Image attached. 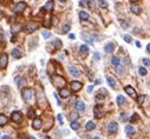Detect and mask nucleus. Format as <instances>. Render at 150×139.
<instances>
[{
	"label": "nucleus",
	"mask_w": 150,
	"mask_h": 139,
	"mask_svg": "<svg viewBox=\"0 0 150 139\" xmlns=\"http://www.w3.org/2000/svg\"><path fill=\"white\" fill-rule=\"evenodd\" d=\"M147 50H148V52H150V43L148 44V46H147Z\"/></svg>",
	"instance_id": "5fc2aeb1"
},
{
	"label": "nucleus",
	"mask_w": 150,
	"mask_h": 139,
	"mask_svg": "<svg viewBox=\"0 0 150 139\" xmlns=\"http://www.w3.org/2000/svg\"><path fill=\"white\" fill-rule=\"evenodd\" d=\"M142 62L144 66H150V59H148V58H144V59H142Z\"/></svg>",
	"instance_id": "f704fd0d"
},
{
	"label": "nucleus",
	"mask_w": 150,
	"mask_h": 139,
	"mask_svg": "<svg viewBox=\"0 0 150 139\" xmlns=\"http://www.w3.org/2000/svg\"><path fill=\"white\" fill-rule=\"evenodd\" d=\"M107 95H108L107 90H104V88H102V90H101L98 93H97V98H98V99H103V98H105Z\"/></svg>",
	"instance_id": "412c9836"
},
{
	"label": "nucleus",
	"mask_w": 150,
	"mask_h": 139,
	"mask_svg": "<svg viewBox=\"0 0 150 139\" xmlns=\"http://www.w3.org/2000/svg\"><path fill=\"white\" fill-rule=\"evenodd\" d=\"M12 57L14 58V59H19V58H21V52H20V50L13 48V50H12Z\"/></svg>",
	"instance_id": "a211bd4d"
},
{
	"label": "nucleus",
	"mask_w": 150,
	"mask_h": 139,
	"mask_svg": "<svg viewBox=\"0 0 150 139\" xmlns=\"http://www.w3.org/2000/svg\"><path fill=\"white\" fill-rule=\"evenodd\" d=\"M14 81H15V84H17L19 87H21V86H23V84H25V79H24V78H21V77H15L14 78Z\"/></svg>",
	"instance_id": "4be33fe9"
},
{
	"label": "nucleus",
	"mask_w": 150,
	"mask_h": 139,
	"mask_svg": "<svg viewBox=\"0 0 150 139\" xmlns=\"http://www.w3.org/2000/svg\"><path fill=\"white\" fill-rule=\"evenodd\" d=\"M77 118H78V114H77V113H71V116H70V119H71L72 121L76 120Z\"/></svg>",
	"instance_id": "ea45409f"
},
{
	"label": "nucleus",
	"mask_w": 150,
	"mask_h": 139,
	"mask_svg": "<svg viewBox=\"0 0 150 139\" xmlns=\"http://www.w3.org/2000/svg\"><path fill=\"white\" fill-rule=\"evenodd\" d=\"M41 126H43V121H41L40 119L37 118V119L33 120V129L34 130H40Z\"/></svg>",
	"instance_id": "ddd939ff"
},
{
	"label": "nucleus",
	"mask_w": 150,
	"mask_h": 139,
	"mask_svg": "<svg viewBox=\"0 0 150 139\" xmlns=\"http://www.w3.org/2000/svg\"><path fill=\"white\" fill-rule=\"evenodd\" d=\"M122 68H123V67L121 66V64L118 65V66H116V70H117V72H118V73H123V70H122Z\"/></svg>",
	"instance_id": "c03bdc74"
},
{
	"label": "nucleus",
	"mask_w": 150,
	"mask_h": 139,
	"mask_svg": "<svg viewBox=\"0 0 150 139\" xmlns=\"http://www.w3.org/2000/svg\"><path fill=\"white\" fill-rule=\"evenodd\" d=\"M124 40H125V43H128V44H130V43H131V37L130 36H128V34H125L124 36Z\"/></svg>",
	"instance_id": "4c0bfd02"
},
{
	"label": "nucleus",
	"mask_w": 150,
	"mask_h": 139,
	"mask_svg": "<svg viewBox=\"0 0 150 139\" xmlns=\"http://www.w3.org/2000/svg\"><path fill=\"white\" fill-rule=\"evenodd\" d=\"M108 131L110 133H116L118 131V124L117 123H111L109 124V126H108Z\"/></svg>",
	"instance_id": "1a4fd4ad"
},
{
	"label": "nucleus",
	"mask_w": 150,
	"mask_h": 139,
	"mask_svg": "<svg viewBox=\"0 0 150 139\" xmlns=\"http://www.w3.org/2000/svg\"><path fill=\"white\" fill-rule=\"evenodd\" d=\"M20 30H21V26L19 25V24H14V25H12V27H11V31H12L13 33H18Z\"/></svg>",
	"instance_id": "a878e982"
},
{
	"label": "nucleus",
	"mask_w": 150,
	"mask_h": 139,
	"mask_svg": "<svg viewBox=\"0 0 150 139\" xmlns=\"http://www.w3.org/2000/svg\"><path fill=\"white\" fill-rule=\"evenodd\" d=\"M144 99H145L144 95H140V97H137V101H138V104H140V105H142L143 101H144Z\"/></svg>",
	"instance_id": "c9c22d12"
},
{
	"label": "nucleus",
	"mask_w": 150,
	"mask_h": 139,
	"mask_svg": "<svg viewBox=\"0 0 150 139\" xmlns=\"http://www.w3.org/2000/svg\"><path fill=\"white\" fill-rule=\"evenodd\" d=\"M0 40H1V34H0Z\"/></svg>",
	"instance_id": "680f3d73"
},
{
	"label": "nucleus",
	"mask_w": 150,
	"mask_h": 139,
	"mask_svg": "<svg viewBox=\"0 0 150 139\" xmlns=\"http://www.w3.org/2000/svg\"><path fill=\"white\" fill-rule=\"evenodd\" d=\"M121 120H122V121H127V120H128V117L125 116L124 113H123V114H122V117H121Z\"/></svg>",
	"instance_id": "49530a36"
},
{
	"label": "nucleus",
	"mask_w": 150,
	"mask_h": 139,
	"mask_svg": "<svg viewBox=\"0 0 150 139\" xmlns=\"http://www.w3.org/2000/svg\"><path fill=\"white\" fill-rule=\"evenodd\" d=\"M53 46H54V50H59V48H61L63 44H61V41L59 40V39H54V41H53Z\"/></svg>",
	"instance_id": "cd10ccee"
},
{
	"label": "nucleus",
	"mask_w": 150,
	"mask_h": 139,
	"mask_svg": "<svg viewBox=\"0 0 150 139\" xmlns=\"http://www.w3.org/2000/svg\"><path fill=\"white\" fill-rule=\"evenodd\" d=\"M71 129L74 130V131H77V130L79 129V123H78V121H76V120L72 121V123H71Z\"/></svg>",
	"instance_id": "c756f323"
},
{
	"label": "nucleus",
	"mask_w": 150,
	"mask_h": 139,
	"mask_svg": "<svg viewBox=\"0 0 150 139\" xmlns=\"http://www.w3.org/2000/svg\"><path fill=\"white\" fill-rule=\"evenodd\" d=\"M74 107H76V110L78 111V112H83V111L85 110V104L82 100H77L76 104H74Z\"/></svg>",
	"instance_id": "6e6552de"
},
{
	"label": "nucleus",
	"mask_w": 150,
	"mask_h": 139,
	"mask_svg": "<svg viewBox=\"0 0 150 139\" xmlns=\"http://www.w3.org/2000/svg\"><path fill=\"white\" fill-rule=\"evenodd\" d=\"M122 27H123V29H127V27H129V24H128V23H122Z\"/></svg>",
	"instance_id": "09e8293b"
},
{
	"label": "nucleus",
	"mask_w": 150,
	"mask_h": 139,
	"mask_svg": "<svg viewBox=\"0 0 150 139\" xmlns=\"http://www.w3.org/2000/svg\"><path fill=\"white\" fill-rule=\"evenodd\" d=\"M92 90H93V86H92V85L88 86V93H91V92H92Z\"/></svg>",
	"instance_id": "de8ad7c7"
},
{
	"label": "nucleus",
	"mask_w": 150,
	"mask_h": 139,
	"mask_svg": "<svg viewBox=\"0 0 150 139\" xmlns=\"http://www.w3.org/2000/svg\"><path fill=\"white\" fill-rule=\"evenodd\" d=\"M21 94H23V98L25 101H31L33 99V97H34V92H33L32 88H24L23 92H21Z\"/></svg>",
	"instance_id": "f03ea898"
},
{
	"label": "nucleus",
	"mask_w": 150,
	"mask_h": 139,
	"mask_svg": "<svg viewBox=\"0 0 150 139\" xmlns=\"http://www.w3.org/2000/svg\"><path fill=\"white\" fill-rule=\"evenodd\" d=\"M70 94H71V93H70V91L66 90L65 87H63V88H60V90H59V95H60L61 98H69Z\"/></svg>",
	"instance_id": "f8f14e48"
},
{
	"label": "nucleus",
	"mask_w": 150,
	"mask_h": 139,
	"mask_svg": "<svg viewBox=\"0 0 150 139\" xmlns=\"http://www.w3.org/2000/svg\"><path fill=\"white\" fill-rule=\"evenodd\" d=\"M41 34H43V37L45 39H48L50 37H51V33H50V32H47V31H43V33H41Z\"/></svg>",
	"instance_id": "e433bc0d"
},
{
	"label": "nucleus",
	"mask_w": 150,
	"mask_h": 139,
	"mask_svg": "<svg viewBox=\"0 0 150 139\" xmlns=\"http://www.w3.org/2000/svg\"><path fill=\"white\" fill-rule=\"evenodd\" d=\"M82 87H83V84H82L80 81H72L71 82V88H72V91H74V92L79 91Z\"/></svg>",
	"instance_id": "9d476101"
},
{
	"label": "nucleus",
	"mask_w": 150,
	"mask_h": 139,
	"mask_svg": "<svg viewBox=\"0 0 150 139\" xmlns=\"http://www.w3.org/2000/svg\"><path fill=\"white\" fill-rule=\"evenodd\" d=\"M7 121H8L7 117H6L5 114L0 113V126H5L6 124H7Z\"/></svg>",
	"instance_id": "aec40b11"
},
{
	"label": "nucleus",
	"mask_w": 150,
	"mask_h": 139,
	"mask_svg": "<svg viewBox=\"0 0 150 139\" xmlns=\"http://www.w3.org/2000/svg\"><path fill=\"white\" fill-rule=\"evenodd\" d=\"M98 5H99V7H102V8L108 7V3L105 0H98Z\"/></svg>",
	"instance_id": "2f4dec72"
},
{
	"label": "nucleus",
	"mask_w": 150,
	"mask_h": 139,
	"mask_svg": "<svg viewBox=\"0 0 150 139\" xmlns=\"http://www.w3.org/2000/svg\"><path fill=\"white\" fill-rule=\"evenodd\" d=\"M51 81L54 85V87H58V88H63L66 85V80L63 77H60V75H53L51 78Z\"/></svg>",
	"instance_id": "f257e3e1"
},
{
	"label": "nucleus",
	"mask_w": 150,
	"mask_h": 139,
	"mask_svg": "<svg viewBox=\"0 0 150 139\" xmlns=\"http://www.w3.org/2000/svg\"><path fill=\"white\" fill-rule=\"evenodd\" d=\"M138 73H140V75L144 77V75H147V70H145L144 67H140V68H138Z\"/></svg>",
	"instance_id": "473e14b6"
},
{
	"label": "nucleus",
	"mask_w": 150,
	"mask_h": 139,
	"mask_svg": "<svg viewBox=\"0 0 150 139\" xmlns=\"http://www.w3.org/2000/svg\"><path fill=\"white\" fill-rule=\"evenodd\" d=\"M26 3L25 1H20V3H17L15 4V6H14V8H13V11H14L17 14H20V13H23L24 12V10L26 8Z\"/></svg>",
	"instance_id": "7ed1b4c3"
},
{
	"label": "nucleus",
	"mask_w": 150,
	"mask_h": 139,
	"mask_svg": "<svg viewBox=\"0 0 150 139\" xmlns=\"http://www.w3.org/2000/svg\"><path fill=\"white\" fill-rule=\"evenodd\" d=\"M54 97H56V99H57V103H58V105H60V100H59V97L57 95V93H54Z\"/></svg>",
	"instance_id": "8fccbe9b"
},
{
	"label": "nucleus",
	"mask_w": 150,
	"mask_h": 139,
	"mask_svg": "<svg viewBox=\"0 0 150 139\" xmlns=\"http://www.w3.org/2000/svg\"><path fill=\"white\" fill-rule=\"evenodd\" d=\"M124 91H125V93H127V94L130 95V97H132V98H137V93H136V91L134 90L131 86H125Z\"/></svg>",
	"instance_id": "423d86ee"
},
{
	"label": "nucleus",
	"mask_w": 150,
	"mask_h": 139,
	"mask_svg": "<svg viewBox=\"0 0 150 139\" xmlns=\"http://www.w3.org/2000/svg\"><path fill=\"white\" fill-rule=\"evenodd\" d=\"M136 119H137V114H134V116L131 117V119H130V120H131V121H135Z\"/></svg>",
	"instance_id": "3c124183"
},
{
	"label": "nucleus",
	"mask_w": 150,
	"mask_h": 139,
	"mask_svg": "<svg viewBox=\"0 0 150 139\" xmlns=\"http://www.w3.org/2000/svg\"><path fill=\"white\" fill-rule=\"evenodd\" d=\"M8 64V55L6 53H3L0 55V68H6Z\"/></svg>",
	"instance_id": "39448f33"
},
{
	"label": "nucleus",
	"mask_w": 150,
	"mask_h": 139,
	"mask_svg": "<svg viewBox=\"0 0 150 139\" xmlns=\"http://www.w3.org/2000/svg\"><path fill=\"white\" fill-rule=\"evenodd\" d=\"M93 59L95 60H99V59H101V54H99L98 52H95V53H93Z\"/></svg>",
	"instance_id": "58836bf2"
},
{
	"label": "nucleus",
	"mask_w": 150,
	"mask_h": 139,
	"mask_svg": "<svg viewBox=\"0 0 150 139\" xmlns=\"http://www.w3.org/2000/svg\"><path fill=\"white\" fill-rule=\"evenodd\" d=\"M124 103H125L124 97H123V95H118V97H117V104H118V105H123Z\"/></svg>",
	"instance_id": "7c9ffc66"
},
{
	"label": "nucleus",
	"mask_w": 150,
	"mask_h": 139,
	"mask_svg": "<svg viewBox=\"0 0 150 139\" xmlns=\"http://www.w3.org/2000/svg\"><path fill=\"white\" fill-rule=\"evenodd\" d=\"M111 64L114 65L115 67H116V66H118V65L121 64V60L118 59L117 57H114V58H112V59H111Z\"/></svg>",
	"instance_id": "c85d7f7f"
},
{
	"label": "nucleus",
	"mask_w": 150,
	"mask_h": 139,
	"mask_svg": "<svg viewBox=\"0 0 150 139\" xmlns=\"http://www.w3.org/2000/svg\"><path fill=\"white\" fill-rule=\"evenodd\" d=\"M3 18H4V13L1 12V11H0V20H1Z\"/></svg>",
	"instance_id": "864d4df0"
},
{
	"label": "nucleus",
	"mask_w": 150,
	"mask_h": 139,
	"mask_svg": "<svg viewBox=\"0 0 150 139\" xmlns=\"http://www.w3.org/2000/svg\"><path fill=\"white\" fill-rule=\"evenodd\" d=\"M93 112H95V117H96V118H101V117H103V111L101 110V107H99L98 105L96 106V107L93 108Z\"/></svg>",
	"instance_id": "f3484780"
},
{
	"label": "nucleus",
	"mask_w": 150,
	"mask_h": 139,
	"mask_svg": "<svg viewBox=\"0 0 150 139\" xmlns=\"http://www.w3.org/2000/svg\"><path fill=\"white\" fill-rule=\"evenodd\" d=\"M93 139H101V138H98V137H95V138Z\"/></svg>",
	"instance_id": "052dcab7"
},
{
	"label": "nucleus",
	"mask_w": 150,
	"mask_h": 139,
	"mask_svg": "<svg viewBox=\"0 0 150 139\" xmlns=\"http://www.w3.org/2000/svg\"><path fill=\"white\" fill-rule=\"evenodd\" d=\"M69 72H70V74H71L72 77H74V78H78L79 74H80V72L78 71V68H76V67H73V66L69 67Z\"/></svg>",
	"instance_id": "9b49d317"
},
{
	"label": "nucleus",
	"mask_w": 150,
	"mask_h": 139,
	"mask_svg": "<svg viewBox=\"0 0 150 139\" xmlns=\"http://www.w3.org/2000/svg\"><path fill=\"white\" fill-rule=\"evenodd\" d=\"M130 10H131L132 13H135V14H141V12H142V8H141L138 5H136V4H132Z\"/></svg>",
	"instance_id": "2eb2a0df"
},
{
	"label": "nucleus",
	"mask_w": 150,
	"mask_h": 139,
	"mask_svg": "<svg viewBox=\"0 0 150 139\" xmlns=\"http://www.w3.org/2000/svg\"><path fill=\"white\" fill-rule=\"evenodd\" d=\"M3 139H11V138H10L8 136H4V137H3Z\"/></svg>",
	"instance_id": "6e6d98bb"
},
{
	"label": "nucleus",
	"mask_w": 150,
	"mask_h": 139,
	"mask_svg": "<svg viewBox=\"0 0 150 139\" xmlns=\"http://www.w3.org/2000/svg\"><path fill=\"white\" fill-rule=\"evenodd\" d=\"M114 50H115V45L112 44V43H108V44L104 46L105 53H112V52H114Z\"/></svg>",
	"instance_id": "4468645a"
},
{
	"label": "nucleus",
	"mask_w": 150,
	"mask_h": 139,
	"mask_svg": "<svg viewBox=\"0 0 150 139\" xmlns=\"http://www.w3.org/2000/svg\"><path fill=\"white\" fill-rule=\"evenodd\" d=\"M130 1H131V3H135V1H137V0H130Z\"/></svg>",
	"instance_id": "bf43d9fd"
},
{
	"label": "nucleus",
	"mask_w": 150,
	"mask_h": 139,
	"mask_svg": "<svg viewBox=\"0 0 150 139\" xmlns=\"http://www.w3.org/2000/svg\"><path fill=\"white\" fill-rule=\"evenodd\" d=\"M11 119H12L14 123H20L23 117H21V113L20 112H13L12 116H11Z\"/></svg>",
	"instance_id": "0eeeda50"
},
{
	"label": "nucleus",
	"mask_w": 150,
	"mask_h": 139,
	"mask_svg": "<svg viewBox=\"0 0 150 139\" xmlns=\"http://www.w3.org/2000/svg\"><path fill=\"white\" fill-rule=\"evenodd\" d=\"M28 117H30V118H33V117H34V111H33L32 108L28 110Z\"/></svg>",
	"instance_id": "79ce46f5"
},
{
	"label": "nucleus",
	"mask_w": 150,
	"mask_h": 139,
	"mask_svg": "<svg viewBox=\"0 0 150 139\" xmlns=\"http://www.w3.org/2000/svg\"><path fill=\"white\" fill-rule=\"evenodd\" d=\"M53 5H54V3L52 1V0H50V1H47V3L45 4V6H44V10H45L46 12H51V11L53 10Z\"/></svg>",
	"instance_id": "dca6fc26"
},
{
	"label": "nucleus",
	"mask_w": 150,
	"mask_h": 139,
	"mask_svg": "<svg viewBox=\"0 0 150 139\" xmlns=\"http://www.w3.org/2000/svg\"><path fill=\"white\" fill-rule=\"evenodd\" d=\"M95 127H96V125H95L93 121H88L86 125H85V129L88 131H92V130H95Z\"/></svg>",
	"instance_id": "b1692460"
},
{
	"label": "nucleus",
	"mask_w": 150,
	"mask_h": 139,
	"mask_svg": "<svg viewBox=\"0 0 150 139\" xmlns=\"http://www.w3.org/2000/svg\"><path fill=\"white\" fill-rule=\"evenodd\" d=\"M70 31V25L69 24H66V25L63 26V33H67Z\"/></svg>",
	"instance_id": "72a5a7b5"
},
{
	"label": "nucleus",
	"mask_w": 150,
	"mask_h": 139,
	"mask_svg": "<svg viewBox=\"0 0 150 139\" xmlns=\"http://www.w3.org/2000/svg\"><path fill=\"white\" fill-rule=\"evenodd\" d=\"M57 118H58V120H59V123H60V125H63L64 121H63V118H61V114H58V116H57Z\"/></svg>",
	"instance_id": "a18cd8bd"
},
{
	"label": "nucleus",
	"mask_w": 150,
	"mask_h": 139,
	"mask_svg": "<svg viewBox=\"0 0 150 139\" xmlns=\"http://www.w3.org/2000/svg\"><path fill=\"white\" fill-rule=\"evenodd\" d=\"M107 81H108V84H109V85L111 86V87L116 88V80H115V78L108 77V78H107Z\"/></svg>",
	"instance_id": "5701e85b"
},
{
	"label": "nucleus",
	"mask_w": 150,
	"mask_h": 139,
	"mask_svg": "<svg viewBox=\"0 0 150 139\" xmlns=\"http://www.w3.org/2000/svg\"><path fill=\"white\" fill-rule=\"evenodd\" d=\"M79 51H80V54H83V55H86V54L89 53V47H88L86 45H82Z\"/></svg>",
	"instance_id": "bb28decb"
},
{
	"label": "nucleus",
	"mask_w": 150,
	"mask_h": 139,
	"mask_svg": "<svg viewBox=\"0 0 150 139\" xmlns=\"http://www.w3.org/2000/svg\"><path fill=\"white\" fill-rule=\"evenodd\" d=\"M43 25L45 26V27H50V26H51V20H45L43 23Z\"/></svg>",
	"instance_id": "a19ab883"
},
{
	"label": "nucleus",
	"mask_w": 150,
	"mask_h": 139,
	"mask_svg": "<svg viewBox=\"0 0 150 139\" xmlns=\"http://www.w3.org/2000/svg\"><path fill=\"white\" fill-rule=\"evenodd\" d=\"M79 19H80L82 21L88 20V19H89V13L85 12V11H80V12H79Z\"/></svg>",
	"instance_id": "6ab92c4d"
},
{
	"label": "nucleus",
	"mask_w": 150,
	"mask_h": 139,
	"mask_svg": "<svg viewBox=\"0 0 150 139\" xmlns=\"http://www.w3.org/2000/svg\"><path fill=\"white\" fill-rule=\"evenodd\" d=\"M79 5H80L82 7H85V6H88L86 0H80V3H79Z\"/></svg>",
	"instance_id": "37998d69"
},
{
	"label": "nucleus",
	"mask_w": 150,
	"mask_h": 139,
	"mask_svg": "<svg viewBox=\"0 0 150 139\" xmlns=\"http://www.w3.org/2000/svg\"><path fill=\"white\" fill-rule=\"evenodd\" d=\"M38 27H39L38 24L30 23V24H27V25L24 27V30H25V32H27V33H32V32L37 31V30H38Z\"/></svg>",
	"instance_id": "20e7f679"
},
{
	"label": "nucleus",
	"mask_w": 150,
	"mask_h": 139,
	"mask_svg": "<svg viewBox=\"0 0 150 139\" xmlns=\"http://www.w3.org/2000/svg\"><path fill=\"white\" fill-rule=\"evenodd\" d=\"M27 139H36V138H34V137H28Z\"/></svg>",
	"instance_id": "13d9d810"
},
{
	"label": "nucleus",
	"mask_w": 150,
	"mask_h": 139,
	"mask_svg": "<svg viewBox=\"0 0 150 139\" xmlns=\"http://www.w3.org/2000/svg\"><path fill=\"white\" fill-rule=\"evenodd\" d=\"M74 37H76V36H74V34H72V33L69 34V38H70V39H74Z\"/></svg>",
	"instance_id": "603ef678"
},
{
	"label": "nucleus",
	"mask_w": 150,
	"mask_h": 139,
	"mask_svg": "<svg viewBox=\"0 0 150 139\" xmlns=\"http://www.w3.org/2000/svg\"><path fill=\"white\" fill-rule=\"evenodd\" d=\"M134 132H135V129H134L131 125H127V126H125V133H127L128 136H131Z\"/></svg>",
	"instance_id": "393cba45"
},
{
	"label": "nucleus",
	"mask_w": 150,
	"mask_h": 139,
	"mask_svg": "<svg viewBox=\"0 0 150 139\" xmlns=\"http://www.w3.org/2000/svg\"><path fill=\"white\" fill-rule=\"evenodd\" d=\"M60 3H66V0H59Z\"/></svg>",
	"instance_id": "4d7b16f0"
}]
</instances>
